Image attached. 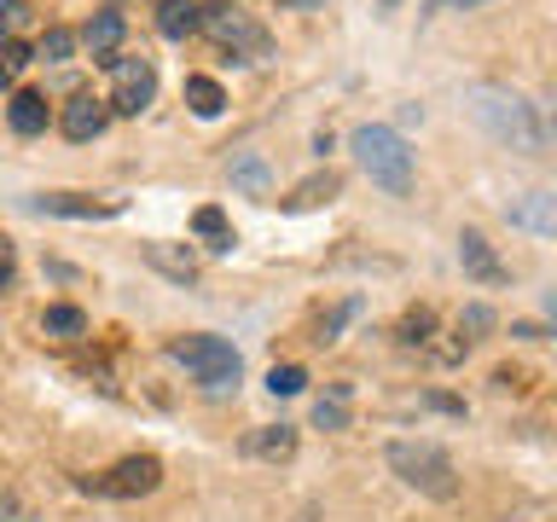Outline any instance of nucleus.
<instances>
[{"label":"nucleus","instance_id":"f257e3e1","mask_svg":"<svg viewBox=\"0 0 557 522\" xmlns=\"http://www.w3.org/2000/svg\"><path fill=\"white\" fill-rule=\"evenodd\" d=\"M470 116H476L482 128L494 134L499 146H511V151H540V146H546V128H540L534 104L517 99L511 87H499V82H476V87H470Z\"/></svg>","mask_w":557,"mask_h":522},{"label":"nucleus","instance_id":"f03ea898","mask_svg":"<svg viewBox=\"0 0 557 522\" xmlns=\"http://www.w3.org/2000/svg\"><path fill=\"white\" fill-rule=\"evenodd\" d=\"M355 157H360V169L372 174V186H383L389 198H407L412 191V151H407V139H400V128H383V122L360 128Z\"/></svg>","mask_w":557,"mask_h":522},{"label":"nucleus","instance_id":"7ed1b4c3","mask_svg":"<svg viewBox=\"0 0 557 522\" xmlns=\"http://www.w3.org/2000/svg\"><path fill=\"white\" fill-rule=\"evenodd\" d=\"M389 470L424 499H459V470L435 442H389Z\"/></svg>","mask_w":557,"mask_h":522},{"label":"nucleus","instance_id":"20e7f679","mask_svg":"<svg viewBox=\"0 0 557 522\" xmlns=\"http://www.w3.org/2000/svg\"><path fill=\"white\" fill-rule=\"evenodd\" d=\"M169 355L186 365L191 377L203 383L209 395H226V389H238V377H244V360H238V348L226 343V337H209V331H198V337H174L169 343Z\"/></svg>","mask_w":557,"mask_h":522},{"label":"nucleus","instance_id":"39448f33","mask_svg":"<svg viewBox=\"0 0 557 522\" xmlns=\"http://www.w3.org/2000/svg\"><path fill=\"white\" fill-rule=\"evenodd\" d=\"M76 487H82V494H99V499L157 494V487H163V459H151V452H128V459H116L111 470H99V476H82Z\"/></svg>","mask_w":557,"mask_h":522},{"label":"nucleus","instance_id":"423d86ee","mask_svg":"<svg viewBox=\"0 0 557 522\" xmlns=\"http://www.w3.org/2000/svg\"><path fill=\"white\" fill-rule=\"evenodd\" d=\"M198 29H203L215 47L238 52V59H268V29L250 24V17H244L238 7H203Z\"/></svg>","mask_w":557,"mask_h":522},{"label":"nucleus","instance_id":"0eeeda50","mask_svg":"<svg viewBox=\"0 0 557 522\" xmlns=\"http://www.w3.org/2000/svg\"><path fill=\"white\" fill-rule=\"evenodd\" d=\"M157 99V64L151 59H111V111L122 116H139L146 104Z\"/></svg>","mask_w":557,"mask_h":522},{"label":"nucleus","instance_id":"6e6552de","mask_svg":"<svg viewBox=\"0 0 557 522\" xmlns=\"http://www.w3.org/2000/svg\"><path fill=\"white\" fill-rule=\"evenodd\" d=\"M41 215H70V221H111L122 215V198H87V191H41L35 198Z\"/></svg>","mask_w":557,"mask_h":522},{"label":"nucleus","instance_id":"1a4fd4ad","mask_svg":"<svg viewBox=\"0 0 557 522\" xmlns=\"http://www.w3.org/2000/svg\"><path fill=\"white\" fill-rule=\"evenodd\" d=\"M104 122H111V104L94 99V94H76V99L64 104L59 128H64V139H76V146H87V139H99V134H104Z\"/></svg>","mask_w":557,"mask_h":522},{"label":"nucleus","instance_id":"9d476101","mask_svg":"<svg viewBox=\"0 0 557 522\" xmlns=\"http://www.w3.org/2000/svg\"><path fill=\"white\" fill-rule=\"evenodd\" d=\"M459 261H465V273L476 278V285H505V261L494 256V244H487L482 233H459Z\"/></svg>","mask_w":557,"mask_h":522},{"label":"nucleus","instance_id":"9b49d317","mask_svg":"<svg viewBox=\"0 0 557 522\" xmlns=\"http://www.w3.org/2000/svg\"><path fill=\"white\" fill-rule=\"evenodd\" d=\"M505 215H511V226H529V233L557 238V198L552 191H529V198H517Z\"/></svg>","mask_w":557,"mask_h":522},{"label":"nucleus","instance_id":"f8f14e48","mask_svg":"<svg viewBox=\"0 0 557 522\" xmlns=\"http://www.w3.org/2000/svg\"><path fill=\"white\" fill-rule=\"evenodd\" d=\"M122 35H128V24H122V12H94V24L82 29V47L94 52L99 64H111V59H116V47H122Z\"/></svg>","mask_w":557,"mask_h":522},{"label":"nucleus","instance_id":"ddd939ff","mask_svg":"<svg viewBox=\"0 0 557 522\" xmlns=\"http://www.w3.org/2000/svg\"><path fill=\"white\" fill-rule=\"evenodd\" d=\"M244 452H250V459H268V464H285L296 452V430L290 424H261L256 435H244Z\"/></svg>","mask_w":557,"mask_h":522},{"label":"nucleus","instance_id":"4468645a","mask_svg":"<svg viewBox=\"0 0 557 522\" xmlns=\"http://www.w3.org/2000/svg\"><path fill=\"white\" fill-rule=\"evenodd\" d=\"M146 261L157 273H169L174 285H198V261H191V250H174V244H146Z\"/></svg>","mask_w":557,"mask_h":522},{"label":"nucleus","instance_id":"2eb2a0df","mask_svg":"<svg viewBox=\"0 0 557 522\" xmlns=\"http://www.w3.org/2000/svg\"><path fill=\"white\" fill-rule=\"evenodd\" d=\"M7 116H12L17 134H47V99L35 94V87H17L12 104H7Z\"/></svg>","mask_w":557,"mask_h":522},{"label":"nucleus","instance_id":"dca6fc26","mask_svg":"<svg viewBox=\"0 0 557 522\" xmlns=\"http://www.w3.org/2000/svg\"><path fill=\"white\" fill-rule=\"evenodd\" d=\"M337 191H343V174H337V169H325V174H308V181H302V186H296L290 198H285V209H320V203H331V198H337Z\"/></svg>","mask_w":557,"mask_h":522},{"label":"nucleus","instance_id":"f3484780","mask_svg":"<svg viewBox=\"0 0 557 522\" xmlns=\"http://www.w3.org/2000/svg\"><path fill=\"white\" fill-rule=\"evenodd\" d=\"M191 233H198V238H203L215 256H226V250H233V221H226L215 203H203L198 215H191Z\"/></svg>","mask_w":557,"mask_h":522},{"label":"nucleus","instance_id":"a211bd4d","mask_svg":"<svg viewBox=\"0 0 557 522\" xmlns=\"http://www.w3.org/2000/svg\"><path fill=\"white\" fill-rule=\"evenodd\" d=\"M233 186L244 191V198H268L273 174H268V163H261L256 151H244V157H233Z\"/></svg>","mask_w":557,"mask_h":522},{"label":"nucleus","instance_id":"6ab92c4d","mask_svg":"<svg viewBox=\"0 0 557 522\" xmlns=\"http://www.w3.org/2000/svg\"><path fill=\"white\" fill-rule=\"evenodd\" d=\"M198 7H191V0H163V7H157V29L169 35V41H186L191 29H198Z\"/></svg>","mask_w":557,"mask_h":522},{"label":"nucleus","instance_id":"aec40b11","mask_svg":"<svg viewBox=\"0 0 557 522\" xmlns=\"http://www.w3.org/2000/svg\"><path fill=\"white\" fill-rule=\"evenodd\" d=\"M430 337H435V308H407L400 313V325H395L400 348H430Z\"/></svg>","mask_w":557,"mask_h":522},{"label":"nucleus","instance_id":"412c9836","mask_svg":"<svg viewBox=\"0 0 557 522\" xmlns=\"http://www.w3.org/2000/svg\"><path fill=\"white\" fill-rule=\"evenodd\" d=\"M186 104H191L198 116H221V111H226V94H221L215 76H186Z\"/></svg>","mask_w":557,"mask_h":522},{"label":"nucleus","instance_id":"4be33fe9","mask_svg":"<svg viewBox=\"0 0 557 522\" xmlns=\"http://www.w3.org/2000/svg\"><path fill=\"white\" fill-rule=\"evenodd\" d=\"M41 331H52V337H82V331H87V313L70 308V302H59V308L41 313Z\"/></svg>","mask_w":557,"mask_h":522},{"label":"nucleus","instance_id":"5701e85b","mask_svg":"<svg viewBox=\"0 0 557 522\" xmlns=\"http://www.w3.org/2000/svg\"><path fill=\"white\" fill-rule=\"evenodd\" d=\"M24 64H35V47L17 41V35H7V41H0V82H17Z\"/></svg>","mask_w":557,"mask_h":522},{"label":"nucleus","instance_id":"b1692460","mask_svg":"<svg viewBox=\"0 0 557 522\" xmlns=\"http://www.w3.org/2000/svg\"><path fill=\"white\" fill-rule=\"evenodd\" d=\"M70 52H76V35H70L64 24H52L41 41H35V59H47V64H64Z\"/></svg>","mask_w":557,"mask_h":522},{"label":"nucleus","instance_id":"393cba45","mask_svg":"<svg viewBox=\"0 0 557 522\" xmlns=\"http://www.w3.org/2000/svg\"><path fill=\"white\" fill-rule=\"evenodd\" d=\"M268 389H273V395H302V389H308V372H302V365H273V372H268Z\"/></svg>","mask_w":557,"mask_h":522},{"label":"nucleus","instance_id":"a878e982","mask_svg":"<svg viewBox=\"0 0 557 522\" xmlns=\"http://www.w3.org/2000/svg\"><path fill=\"white\" fill-rule=\"evenodd\" d=\"M313 424H320V430H343V424H348V412H343V395H325V400H313Z\"/></svg>","mask_w":557,"mask_h":522},{"label":"nucleus","instance_id":"bb28decb","mask_svg":"<svg viewBox=\"0 0 557 522\" xmlns=\"http://www.w3.org/2000/svg\"><path fill=\"white\" fill-rule=\"evenodd\" d=\"M17 285V250H12V238H0V290H12Z\"/></svg>","mask_w":557,"mask_h":522},{"label":"nucleus","instance_id":"cd10ccee","mask_svg":"<svg viewBox=\"0 0 557 522\" xmlns=\"http://www.w3.org/2000/svg\"><path fill=\"white\" fill-rule=\"evenodd\" d=\"M487 325H494V313H487L482 302H470V308H465V320H459V331H487Z\"/></svg>","mask_w":557,"mask_h":522},{"label":"nucleus","instance_id":"c85d7f7f","mask_svg":"<svg viewBox=\"0 0 557 522\" xmlns=\"http://www.w3.org/2000/svg\"><path fill=\"white\" fill-rule=\"evenodd\" d=\"M17 17H24V7H17V0H0V41L17 29Z\"/></svg>","mask_w":557,"mask_h":522},{"label":"nucleus","instance_id":"c756f323","mask_svg":"<svg viewBox=\"0 0 557 522\" xmlns=\"http://www.w3.org/2000/svg\"><path fill=\"white\" fill-rule=\"evenodd\" d=\"M494 383H499V389H529V372H511V365H499Z\"/></svg>","mask_w":557,"mask_h":522},{"label":"nucleus","instance_id":"7c9ffc66","mask_svg":"<svg viewBox=\"0 0 557 522\" xmlns=\"http://www.w3.org/2000/svg\"><path fill=\"white\" fill-rule=\"evenodd\" d=\"M546 313H552V325H557V290L546 296Z\"/></svg>","mask_w":557,"mask_h":522},{"label":"nucleus","instance_id":"2f4dec72","mask_svg":"<svg viewBox=\"0 0 557 522\" xmlns=\"http://www.w3.org/2000/svg\"><path fill=\"white\" fill-rule=\"evenodd\" d=\"M12 511H17V505H12V499H0V522H7Z\"/></svg>","mask_w":557,"mask_h":522},{"label":"nucleus","instance_id":"473e14b6","mask_svg":"<svg viewBox=\"0 0 557 522\" xmlns=\"http://www.w3.org/2000/svg\"><path fill=\"white\" fill-rule=\"evenodd\" d=\"M470 7H487V0H459V12H470Z\"/></svg>","mask_w":557,"mask_h":522},{"label":"nucleus","instance_id":"72a5a7b5","mask_svg":"<svg viewBox=\"0 0 557 522\" xmlns=\"http://www.w3.org/2000/svg\"><path fill=\"white\" fill-rule=\"evenodd\" d=\"M296 7H320V0H296Z\"/></svg>","mask_w":557,"mask_h":522},{"label":"nucleus","instance_id":"f704fd0d","mask_svg":"<svg viewBox=\"0 0 557 522\" xmlns=\"http://www.w3.org/2000/svg\"><path fill=\"white\" fill-rule=\"evenodd\" d=\"M552 522H557V517H552Z\"/></svg>","mask_w":557,"mask_h":522}]
</instances>
